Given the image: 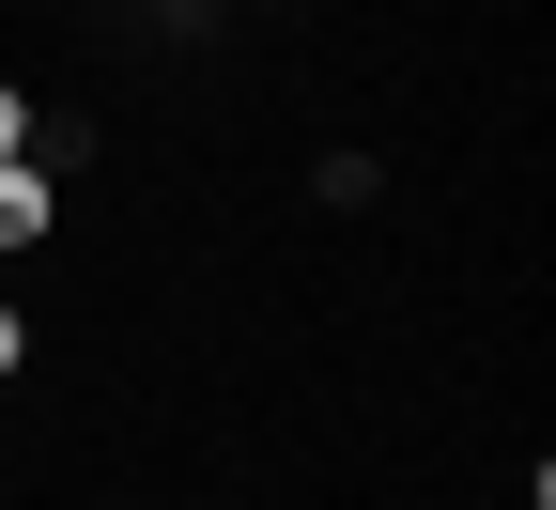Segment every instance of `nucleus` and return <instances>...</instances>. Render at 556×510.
I'll return each mask as SVG.
<instances>
[{"mask_svg":"<svg viewBox=\"0 0 556 510\" xmlns=\"http://www.w3.org/2000/svg\"><path fill=\"white\" fill-rule=\"evenodd\" d=\"M31 233H47V171H31V156H0V248H31Z\"/></svg>","mask_w":556,"mask_h":510,"instance_id":"nucleus-1","label":"nucleus"},{"mask_svg":"<svg viewBox=\"0 0 556 510\" xmlns=\"http://www.w3.org/2000/svg\"><path fill=\"white\" fill-rule=\"evenodd\" d=\"M0 156H31V94L16 78H0Z\"/></svg>","mask_w":556,"mask_h":510,"instance_id":"nucleus-2","label":"nucleus"},{"mask_svg":"<svg viewBox=\"0 0 556 510\" xmlns=\"http://www.w3.org/2000/svg\"><path fill=\"white\" fill-rule=\"evenodd\" d=\"M16 356H31V325H16V310H0V372H16Z\"/></svg>","mask_w":556,"mask_h":510,"instance_id":"nucleus-3","label":"nucleus"}]
</instances>
